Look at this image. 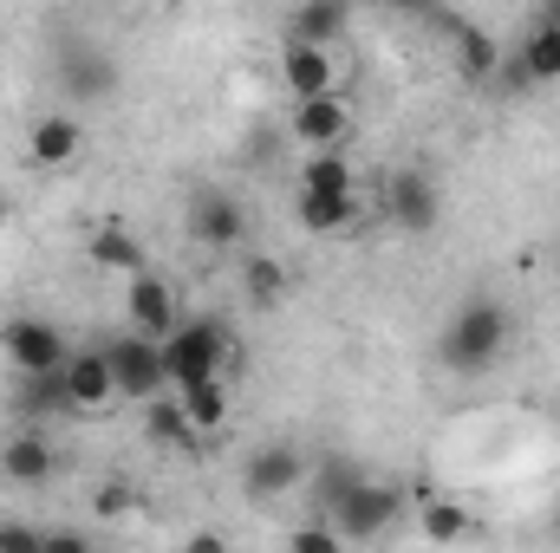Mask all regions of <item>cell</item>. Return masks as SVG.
Returning a JSON list of instances; mask_svg holds the SVG:
<instances>
[{
  "mask_svg": "<svg viewBox=\"0 0 560 553\" xmlns=\"http://www.w3.org/2000/svg\"><path fill=\"white\" fill-rule=\"evenodd\" d=\"M46 548V528H26V521H0V553H33Z\"/></svg>",
  "mask_w": 560,
  "mask_h": 553,
  "instance_id": "cell-30",
  "label": "cell"
},
{
  "mask_svg": "<svg viewBox=\"0 0 560 553\" xmlns=\"http://www.w3.org/2000/svg\"><path fill=\"white\" fill-rule=\"evenodd\" d=\"M352 20V0H300L293 20H287V39H306V46H332Z\"/></svg>",
  "mask_w": 560,
  "mask_h": 553,
  "instance_id": "cell-20",
  "label": "cell"
},
{
  "mask_svg": "<svg viewBox=\"0 0 560 553\" xmlns=\"http://www.w3.org/2000/svg\"><path fill=\"white\" fill-rule=\"evenodd\" d=\"M85 261H92V268H105V274H125V280H131L143 268V248H138V235H131L125 222H105V228H92Z\"/></svg>",
  "mask_w": 560,
  "mask_h": 553,
  "instance_id": "cell-21",
  "label": "cell"
},
{
  "mask_svg": "<svg viewBox=\"0 0 560 553\" xmlns=\"http://www.w3.org/2000/svg\"><path fill=\"white\" fill-rule=\"evenodd\" d=\"M125 7H150V0H125Z\"/></svg>",
  "mask_w": 560,
  "mask_h": 553,
  "instance_id": "cell-35",
  "label": "cell"
},
{
  "mask_svg": "<svg viewBox=\"0 0 560 553\" xmlns=\"http://www.w3.org/2000/svg\"><path fill=\"white\" fill-rule=\"evenodd\" d=\"M300 189H326V196H339V189H359V176H352L346 150H306V163H300Z\"/></svg>",
  "mask_w": 560,
  "mask_h": 553,
  "instance_id": "cell-24",
  "label": "cell"
},
{
  "mask_svg": "<svg viewBox=\"0 0 560 553\" xmlns=\"http://www.w3.org/2000/svg\"><path fill=\"white\" fill-rule=\"evenodd\" d=\"M52 469H59V456H52V443H46L39 430H20V436L0 443V475H7L13 489H46Z\"/></svg>",
  "mask_w": 560,
  "mask_h": 553,
  "instance_id": "cell-13",
  "label": "cell"
},
{
  "mask_svg": "<svg viewBox=\"0 0 560 553\" xmlns=\"http://www.w3.org/2000/svg\"><path fill=\"white\" fill-rule=\"evenodd\" d=\"M66 385H72V404L79 411H105L118 398V378H112V358L105 352H72L66 358Z\"/></svg>",
  "mask_w": 560,
  "mask_h": 553,
  "instance_id": "cell-19",
  "label": "cell"
},
{
  "mask_svg": "<svg viewBox=\"0 0 560 553\" xmlns=\"http://www.w3.org/2000/svg\"><path fill=\"white\" fill-rule=\"evenodd\" d=\"M423 534H430V541H463V534H469V515H463L456 502H430V508H423Z\"/></svg>",
  "mask_w": 560,
  "mask_h": 553,
  "instance_id": "cell-26",
  "label": "cell"
},
{
  "mask_svg": "<svg viewBox=\"0 0 560 553\" xmlns=\"http://www.w3.org/2000/svg\"><path fill=\"white\" fill-rule=\"evenodd\" d=\"M293 138L306 143V150H346V138H352L346 98H339V92H326V98H293Z\"/></svg>",
  "mask_w": 560,
  "mask_h": 553,
  "instance_id": "cell-11",
  "label": "cell"
},
{
  "mask_svg": "<svg viewBox=\"0 0 560 553\" xmlns=\"http://www.w3.org/2000/svg\"><path fill=\"white\" fill-rule=\"evenodd\" d=\"M509 345H515V313L489 293H469L436 332V365L450 378H482L509 358Z\"/></svg>",
  "mask_w": 560,
  "mask_h": 553,
  "instance_id": "cell-1",
  "label": "cell"
},
{
  "mask_svg": "<svg viewBox=\"0 0 560 553\" xmlns=\"http://www.w3.org/2000/svg\"><path fill=\"white\" fill-rule=\"evenodd\" d=\"M125 313H131V326L150 332V339H170V326H176V293L163 286L156 274H131L125 280Z\"/></svg>",
  "mask_w": 560,
  "mask_h": 553,
  "instance_id": "cell-15",
  "label": "cell"
},
{
  "mask_svg": "<svg viewBox=\"0 0 560 553\" xmlns=\"http://www.w3.org/2000/svg\"><path fill=\"white\" fill-rule=\"evenodd\" d=\"M306 482V456L293 449V443H261V449H248V462H242V495L255 502V508H275L280 495H293Z\"/></svg>",
  "mask_w": 560,
  "mask_h": 553,
  "instance_id": "cell-6",
  "label": "cell"
},
{
  "mask_svg": "<svg viewBox=\"0 0 560 553\" xmlns=\"http://www.w3.org/2000/svg\"><path fill=\"white\" fill-rule=\"evenodd\" d=\"M352 7H392V0H352Z\"/></svg>",
  "mask_w": 560,
  "mask_h": 553,
  "instance_id": "cell-34",
  "label": "cell"
},
{
  "mask_svg": "<svg viewBox=\"0 0 560 553\" xmlns=\"http://www.w3.org/2000/svg\"><path fill=\"white\" fill-rule=\"evenodd\" d=\"M143 436L156 443V449H183V456H202V430L189 423L183 411V398H143Z\"/></svg>",
  "mask_w": 560,
  "mask_h": 553,
  "instance_id": "cell-17",
  "label": "cell"
},
{
  "mask_svg": "<svg viewBox=\"0 0 560 553\" xmlns=\"http://www.w3.org/2000/svg\"><path fill=\"white\" fill-rule=\"evenodd\" d=\"M105 358H112V378H118V398H156V391H170V372H163V339H150L131 326V339H118V345H105Z\"/></svg>",
  "mask_w": 560,
  "mask_h": 553,
  "instance_id": "cell-7",
  "label": "cell"
},
{
  "mask_svg": "<svg viewBox=\"0 0 560 553\" xmlns=\"http://www.w3.org/2000/svg\"><path fill=\"white\" fill-rule=\"evenodd\" d=\"M0 352H7L13 372H52V365L72 358L66 332H59L52 319H39V313H13V319L0 326Z\"/></svg>",
  "mask_w": 560,
  "mask_h": 553,
  "instance_id": "cell-5",
  "label": "cell"
},
{
  "mask_svg": "<svg viewBox=\"0 0 560 553\" xmlns=\"http://www.w3.org/2000/svg\"><path fill=\"white\" fill-rule=\"evenodd\" d=\"M359 482V462H346V456H326V469H319V508H332L346 489Z\"/></svg>",
  "mask_w": 560,
  "mask_h": 553,
  "instance_id": "cell-27",
  "label": "cell"
},
{
  "mask_svg": "<svg viewBox=\"0 0 560 553\" xmlns=\"http://www.w3.org/2000/svg\"><path fill=\"white\" fill-rule=\"evenodd\" d=\"M242 286H248V299H255L261 313H275L280 299H287V268H280L275 255H248V268H242Z\"/></svg>",
  "mask_w": 560,
  "mask_h": 553,
  "instance_id": "cell-25",
  "label": "cell"
},
{
  "mask_svg": "<svg viewBox=\"0 0 560 553\" xmlns=\"http://www.w3.org/2000/svg\"><path fill=\"white\" fill-rule=\"evenodd\" d=\"M392 7H405V13H418V20H436V13H443V0H392Z\"/></svg>",
  "mask_w": 560,
  "mask_h": 553,
  "instance_id": "cell-32",
  "label": "cell"
},
{
  "mask_svg": "<svg viewBox=\"0 0 560 553\" xmlns=\"http://www.w3.org/2000/svg\"><path fill=\"white\" fill-rule=\"evenodd\" d=\"M293 222H300L306 235H339V228L359 222V189H339V196L300 189V196H293Z\"/></svg>",
  "mask_w": 560,
  "mask_h": 553,
  "instance_id": "cell-18",
  "label": "cell"
},
{
  "mask_svg": "<svg viewBox=\"0 0 560 553\" xmlns=\"http://www.w3.org/2000/svg\"><path fill=\"white\" fill-rule=\"evenodd\" d=\"M59 92H66L72 105H105V98L118 92V59H112L105 46H92V39L59 46Z\"/></svg>",
  "mask_w": 560,
  "mask_h": 553,
  "instance_id": "cell-8",
  "label": "cell"
},
{
  "mask_svg": "<svg viewBox=\"0 0 560 553\" xmlns=\"http://www.w3.org/2000/svg\"><path fill=\"white\" fill-rule=\"evenodd\" d=\"M436 20L450 26L456 72H463V79H476V85H489V79H495V66H502V46H495V33H482L476 20H456V13H436Z\"/></svg>",
  "mask_w": 560,
  "mask_h": 553,
  "instance_id": "cell-16",
  "label": "cell"
},
{
  "mask_svg": "<svg viewBox=\"0 0 560 553\" xmlns=\"http://www.w3.org/2000/svg\"><path fill=\"white\" fill-rule=\"evenodd\" d=\"M385 222L405 228V235H430V228L443 222V189H436V176L398 169V176L385 183Z\"/></svg>",
  "mask_w": 560,
  "mask_h": 553,
  "instance_id": "cell-9",
  "label": "cell"
},
{
  "mask_svg": "<svg viewBox=\"0 0 560 553\" xmlns=\"http://www.w3.org/2000/svg\"><path fill=\"white\" fill-rule=\"evenodd\" d=\"M7 215H13V202H7V189H0V228H7Z\"/></svg>",
  "mask_w": 560,
  "mask_h": 553,
  "instance_id": "cell-33",
  "label": "cell"
},
{
  "mask_svg": "<svg viewBox=\"0 0 560 553\" xmlns=\"http://www.w3.org/2000/svg\"><path fill=\"white\" fill-rule=\"evenodd\" d=\"M131 502H138L131 482H105V489L92 495V515H98V521H118V515H131Z\"/></svg>",
  "mask_w": 560,
  "mask_h": 553,
  "instance_id": "cell-28",
  "label": "cell"
},
{
  "mask_svg": "<svg viewBox=\"0 0 560 553\" xmlns=\"http://www.w3.org/2000/svg\"><path fill=\"white\" fill-rule=\"evenodd\" d=\"M79 150H85V131H79L72 111H46V118H33V131H26V156H33L39 169H66V163H79Z\"/></svg>",
  "mask_w": 560,
  "mask_h": 553,
  "instance_id": "cell-14",
  "label": "cell"
},
{
  "mask_svg": "<svg viewBox=\"0 0 560 553\" xmlns=\"http://www.w3.org/2000/svg\"><path fill=\"white\" fill-rule=\"evenodd\" d=\"M189 242L209 248V255L242 248V242H248V209H242V196H229V189H196V196H189Z\"/></svg>",
  "mask_w": 560,
  "mask_h": 553,
  "instance_id": "cell-4",
  "label": "cell"
},
{
  "mask_svg": "<svg viewBox=\"0 0 560 553\" xmlns=\"http://www.w3.org/2000/svg\"><path fill=\"white\" fill-rule=\"evenodd\" d=\"M515 59L528 66V79H535V85H555V79H560V20H541V26L515 46Z\"/></svg>",
  "mask_w": 560,
  "mask_h": 553,
  "instance_id": "cell-23",
  "label": "cell"
},
{
  "mask_svg": "<svg viewBox=\"0 0 560 553\" xmlns=\"http://www.w3.org/2000/svg\"><path fill=\"white\" fill-rule=\"evenodd\" d=\"M280 85H287L293 98H326V92H339V66H332V46L280 39Z\"/></svg>",
  "mask_w": 560,
  "mask_h": 553,
  "instance_id": "cell-10",
  "label": "cell"
},
{
  "mask_svg": "<svg viewBox=\"0 0 560 553\" xmlns=\"http://www.w3.org/2000/svg\"><path fill=\"white\" fill-rule=\"evenodd\" d=\"M13 411L20 423H46V416H72V385H66V365L52 372H13Z\"/></svg>",
  "mask_w": 560,
  "mask_h": 553,
  "instance_id": "cell-12",
  "label": "cell"
},
{
  "mask_svg": "<svg viewBox=\"0 0 560 553\" xmlns=\"http://www.w3.org/2000/svg\"><path fill=\"white\" fill-rule=\"evenodd\" d=\"M46 548H52V553H85V534H79V528H52V534H46Z\"/></svg>",
  "mask_w": 560,
  "mask_h": 553,
  "instance_id": "cell-31",
  "label": "cell"
},
{
  "mask_svg": "<svg viewBox=\"0 0 560 553\" xmlns=\"http://www.w3.org/2000/svg\"><path fill=\"white\" fill-rule=\"evenodd\" d=\"M229 326L222 319H176L170 339H163V372H170V391L176 385H196V378H215L229 365Z\"/></svg>",
  "mask_w": 560,
  "mask_h": 553,
  "instance_id": "cell-2",
  "label": "cell"
},
{
  "mask_svg": "<svg viewBox=\"0 0 560 553\" xmlns=\"http://www.w3.org/2000/svg\"><path fill=\"white\" fill-rule=\"evenodd\" d=\"M287 548L293 553H339V528H332V521H326V528H293Z\"/></svg>",
  "mask_w": 560,
  "mask_h": 553,
  "instance_id": "cell-29",
  "label": "cell"
},
{
  "mask_svg": "<svg viewBox=\"0 0 560 553\" xmlns=\"http://www.w3.org/2000/svg\"><path fill=\"white\" fill-rule=\"evenodd\" d=\"M398 515H405V495H398L392 482H372V475H359V482L326 508V521L339 528V541H378Z\"/></svg>",
  "mask_w": 560,
  "mask_h": 553,
  "instance_id": "cell-3",
  "label": "cell"
},
{
  "mask_svg": "<svg viewBox=\"0 0 560 553\" xmlns=\"http://www.w3.org/2000/svg\"><path fill=\"white\" fill-rule=\"evenodd\" d=\"M176 398H183V411H189V423H196L202 436L229 430V378H222V372H215V378H196V385H176Z\"/></svg>",
  "mask_w": 560,
  "mask_h": 553,
  "instance_id": "cell-22",
  "label": "cell"
}]
</instances>
